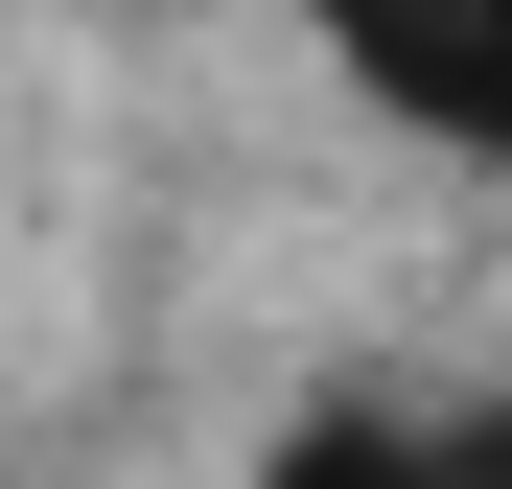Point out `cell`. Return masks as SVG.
<instances>
[{
	"mask_svg": "<svg viewBox=\"0 0 512 489\" xmlns=\"http://www.w3.org/2000/svg\"><path fill=\"white\" fill-rule=\"evenodd\" d=\"M280 24L350 70L373 117H419V140L512 163V0H280Z\"/></svg>",
	"mask_w": 512,
	"mask_h": 489,
	"instance_id": "1",
	"label": "cell"
},
{
	"mask_svg": "<svg viewBox=\"0 0 512 489\" xmlns=\"http://www.w3.org/2000/svg\"><path fill=\"white\" fill-rule=\"evenodd\" d=\"M280 489H512V396H326Z\"/></svg>",
	"mask_w": 512,
	"mask_h": 489,
	"instance_id": "2",
	"label": "cell"
}]
</instances>
